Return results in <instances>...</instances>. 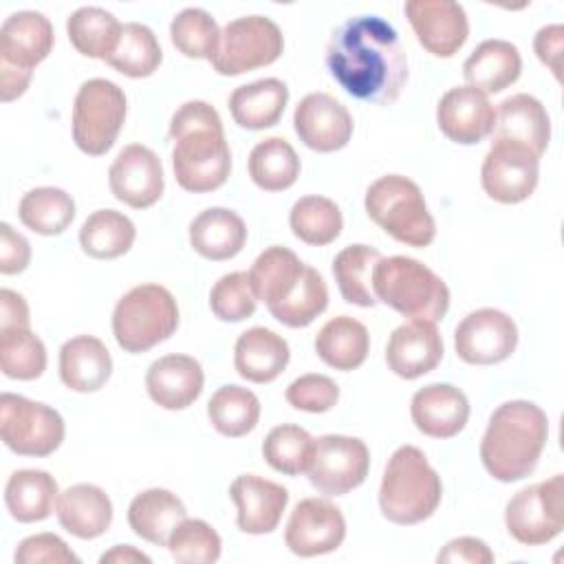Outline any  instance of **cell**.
Instances as JSON below:
<instances>
[{
	"instance_id": "6da1fadb",
	"label": "cell",
	"mask_w": 564,
	"mask_h": 564,
	"mask_svg": "<svg viewBox=\"0 0 564 564\" xmlns=\"http://www.w3.org/2000/svg\"><path fill=\"white\" fill-rule=\"evenodd\" d=\"M333 79L355 99L390 106L408 82V55L397 29L379 15L341 22L326 46Z\"/></svg>"
},
{
	"instance_id": "7a4b0ae2",
	"label": "cell",
	"mask_w": 564,
	"mask_h": 564,
	"mask_svg": "<svg viewBox=\"0 0 564 564\" xmlns=\"http://www.w3.org/2000/svg\"><path fill=\"white\" fill-rule=\"evenodd\" d=\"M176 183L194 194L218 189L231 172V152L220 115L207 101H185L170 121Z\"/></svg>"
},
{
	"instance_id": "3957f363",
	"label": "cell",
	"mask_w": 564,
	"mask_h": 564,
	"mask_svg": "<svg viewBox=\"0 0 564 564\" xmlns=\"http://www.w3.org/2000/svg\"><path fill=\"white\" fill-rule=\"evenodd\" d=\"M256 300L289 328H304L328 306V289L317 269L304 264L286 247L264 249L249 271Z\"/></svg>"
},
{
	"instance_id": "277c9868",
	"label": "cell",
	"mask_w": 564,
	"mask_h": 564,
	"mask_svg": "<svg viewBox=\"0 0 564 564\" xmlns=\"http://www.w3.org/2000/svg\"><path fill=\"white\" fill-rule=\"evenodd\" d=\"M546 438L549 419L540 405L524 399L507 401L489 416L480 460L496 480L516 482L535 469Z\"/></svg>"
},
{
	"instance_id": "5b68a950",
	"label": "cell",
	"mask_w": 564,
	"mask_h": 564,
	"mask_svg": "<svg viewBox=\"0 0 564 564\" xmlns=\"http://www.w3.org/2000/svg\"><path fill=\"white\" fill-rule=\"evenodd\" d=\"M443 482L425 454L414 445H401L383 469L379 509L394 524H419L441 505Z\"/></svg>"
},
{
	"instance_id": "8992f818",
	"label": "cell",
	"mask_w": 564,
	"mask_h": 564,
	"mask_svg": "<svg viewBox=\"0 0 564 564\" xmlns=\"http://www.w3.org/2000/svg\"><path fill=\"white\" fill-rule=\"evenodd\" d=\"M377 302L403 317L438 322L449 308V289L430 267L408 256L381 258L372 269Z\"/></svg>"
},
{
	"instance_id": "52a82bcc",
	"label": "cell",
	"mask_w": 564,
	"mask_h": 564,
	"mask_svg": "<svg viewBox=\"0 0 564 564\" xmlns=\"http://www.w3.org/2000/svg\"><path fill=\"white\" fill-rule=\"evenodd\" d=\"M366 214L394 240L423 249L436 236L421 187L401 174H386L370 183L364 198Z\"/></svg>"
},
{
	"instance_id": "ba28073f",
	"label": "cell",
	"mask_w": 564,
	"mask_h": 564,
	"mask_svg": "<svg viewBox=\"0 0 564 564\" xmlns=\"http://www.w3.org/2000/svg\"><path fill=\"white\" fill-rule=\"evenodd\" d=\"M178 328V304L161 284H139L119 297L112 311V335L126 352H145Z\"/></svg>"
},
{
	"instance_id": "9c48e42d",
	"label": "cell",
	"mask_w": 564,
	"mask_h": 564,
	"mask_svg": "<svg viewBox=\"0 0 564 564\" xmlns=\"http://www.w3.org/2000/svg\"><path fill=\"white\" fill-rule=\"evenodd\" d=\"M126 93L110 79L95 77L79 86L73 104V141L90 156L106 154L126 121Z\"/></svg>"
},
{
	"instance_id": "30bf717a",
	"label": "cell",
	"mask_w": 564,
	"mask_h": 564,
	"mask_svg": "<svg viewBox=\"0 0 564 564\" xmlns=\"http://www.w3.org/2000/svg\"><path fill=\"white\" fill-rule=\"evenodd\" d=\"M0 436L2 443L20 456H48L64 441L62 414L40 401L22 394L2 392L0 397Z\"/></svg>"
},
{
	"instance_id": "8fae6325",
	"label": "cell",
	"mask_w": 564,
	"mask_h": 564,
	"mask_svg": "<svg viewBox=\"0 0 564 564\" xmlns=\"http://www.w3.org/2000/svg\"><path fill=\"white\" fill-rule=\"evenodd\" d=\"M284 51L280 26L264 15H245L225 24L212 66L218 75L234 77L273 64Z\"/></svg>"
},
{
	"instance_id": "7c38bea8",
	"label": "cell",
	"mask_w": 564,
	"mask_h": 564,
	"mask_svg": "<svg viewBox=\"0 0 564 564\" xmlns=\"http://www.w3.org/2000/svg\"><path fill=\"white\" fill-rule=\"evenodd\" d=\"M505 524L513 540L540 546L557 538L564 529V476L520 489L505 509Z\"/></svg>"
},
{
	"instance_id": "4fadbf2b",
	"label": "cell",
	"mask_w": 564,
	"mask_h": 564,
	"mask_svg": "<svg viewBox=\"0 0 564 564\" xmlns=\"http://www.w3.org/2000/svg\"><path fill=\"white\" fill-rule=\"evenodd\" d=\"M370 469V452L361 438L326 434L313 438L308 463L311 485L326 496H344L357 489Z\"/></svg>"
},
{
	"instance_id": "5bb4252c",
	"label": "cell",
	"mask_w": 564,
	"mask_h": 564,
	"mask_svg": "<svg viewBox=\"0 0 564 564\" xmlns=\"http://www.w3.org/2000/svg\"><path fill=\"white\" fill-rule=\"evenodd\" d=\"M538 176L540 156L511 141H491L480 167V183L489 198L505 205L522 203L533 194Z\"/></svg>"
},
{
	"instance_id": "9a60e30c",
	"label": "cell",
	"mask_w": 564,
	"mask_h": 564,
	"mask_svg": "<svg viewBox=\"0 0 564 564\" xmlns=\"http://www.w3.org/2000/svg\"><path fill=\"white\" fill-rule=\"evenodd\" d=\"M516 346L518 326L507 313L498 308L471 311L454 330V348L465 364H500L513 355Z\"/></svg>"
},
{
	"instance_id": "2e32d148",
	"label": "cell",
	"mask_w": 564,
	"mask_h": 564,
	"mask_svg": "<svg viewBox=\"0 0 564 564\" xmlns=\"http://www.w3.org/2000/svg\"><path fill=\"white\" fill-rule=\"evenodd\" d=\"M346 538V520L339 507L326 498H304L291 511L284 542L300 557L337 551Z\"/></svg>"
},
{
	"instance_id": "e0dca14e",
	"label": "cell",
	"mask_w": 564,
	"mask_h": 564,
	"mask_svg": "<svg viewBox=\"0 0 564 564\" xmlns=\"http://www.w3.org/2000/svg\"><path fill=\"white\" fill-rule=\"evenodd\" d=\"M419 44L436 55H456L469 35L467 13L452 0H410L403 4Z\"/></svg>"
},
{
	"instance_id": "ac0fdd59",
	"label": "cell",
	"mask_w": 564,
	"mask_h": 564,
	"mask_svg": "<svg viewBox=\"0 0 564 564\" xmlns=\"http://www.w3.org/2000/svg\"><path fill=\"white\" fill-rule=\"evenodd\" d=\"M108 185L112 196L128 207H152L165 187L163 163L150 148L130 143L110 163Z\"/></svg>"
},
{
	"instance_id": "d6986e66",
	"label": "cell",
	"mask_w": 564,
	"mask_h": 564,
	"mask_svg": "<svg viewBox=\"0 0 564 564\" xmlns=\"http://www.w3.org/2000/svg\"><path fill=\"white\" fill-rule=\"evenodd\" d=\"M293 128L306 148L335 152L348 145L355 123L341 101L328 93H308L295 106Z\"/></svg>"
},
{
	"instance_id": "ffe728a7",
	"label": "cell",
	"mask_w": 564,
	"mask_h": 564,
	"mask_svg": "<svg viewBox=\"0 0 564 564\" xmlns=\"http://www.w3.org/2000/svg\"><path fill=\"white\" fill-rule=\"evenodd\" d=\"M441 132L460 145H474L487 139L496 128V108L489 97L471 86L449 88L436 106Z\"/></svg>"
},
{
	"instance_id": "44dd1931",
	"label": "cell",
	"mask_w": 564,
	"mask_h": 564,
	"mask_svg": "<svg viewBox=\"0 0 564 564\" xmlns=\"http://www.w3.org/2000/svg\"><path fill=\"white\" fill-rule=\"evenodd\" d=\"M443 359V337L434 322L410 319L397 326L386 346V364L401 379H419Z\"/></svg>"
},
{
	"instance_id": "7402d4cb",
	"label": "cell",
	"mask_w": 564,
	"mask_h": 564,
	"mask_svg": "<svg viewBox=\"0 0 564 564\" xmlns=\"http://www.w3.org/2000/svg\"><path fill=\"white\" fill-rule=\"evenodd\" d=\"M229 496L236 502L238 529L251 535H264L278 529L289 505V491L256 474H242L229 485Z\"/></svg>"
},
{
	"instance_id": "603a6c76",
	"label": "cell",
	"mask_w": 564,
	"mask_h": 564,
	"mask_svg": "<svg viewBox=\"0 0 564 564\" xmlns=\"http://www.w3.org/2000/svg\"><path fill=\"white\" fill-rule=\"evenodd\" d=\"M55 33L46 15L37 11H15L0 29V64L33 70L53 51Z\"/></svg>"
},
{
	"instance_id": "cb8c5ba5",
	"label": "cell",
	"mask_w": 564,
	"mask_h": 564,
	"mask_svg": "<svg viewBox=\"0 0 564 564\" xmlns=\"http://www.w3.org/2000/svg\"><path fill=\"white\" fill-rule=\"evenodd\" d=\"M410 416L425 436L452 438L467 425L469 401L452 383H430L414 392Z\"/></svg>"
},
{
	"instance_id": "d4e9b609",
	"label": "cell",
	"mask_w": 564,
	"mask_h": 564,
	"mask_svg": "<svg viewBox=\"0 0 564 564\" xmlns=\"http://www.w3.org/2000/svg\"><path fill=\"white\" fill-rule=\"evenodd\" d=\"M205 375L200 364L189 355H163L150 364L145 388L150 399L165 410H185L203 392Z\"/></svg>"
},
{
	"instance_id": "484cf974",
	"label": "cell",
	"mask_w": 564,
	"mask_h": 564,
	"mask_svg": "<svg viewBox=\"0 0 564 564\" xmlns=\"http://www.w3.org/2000/svg\"><path fill=\"white\" fill-rule=\"evenodd\" d=\"M494 132V139L518 143L535 156H542L551 141V119L540 99L518 93L498 104Z\"/></svg>"
},
{
	"instance_id": "4316f807",
	"label": "cell",
	"mask_w": 564,
	"mask_h": 564,
	"mask_svg": "<svg viewBox=\"0 0 564 564\" xmlns=\"http://www.w3.org/2000/svg\"><path fill=\"white\" fill-rule=\"evenodd\" d=\"M291 350L282 335L271 328L253 326L240 333L234 346V368L251 383H269L289 366Z\"/></svg>"
},
{
	"instance_id": "83f0119b",
	"label": "cell",
	"mask_w": 564,
	"mask_h": 564,
	"mask_svg": "<svg viewBox=\"0 0 564 564\" xmlns=\"http://www.w3.org/2000/svg\"><path fill=\"white\" fill-rule=\"evenodd\" d=\"M112 375L106 344L93 335H77L59 348V379L73 392H97Z\"/></svg>"
},
{
	"instance_id": "f1b7e54d",
	"label": "cell",
	"mask_w": 564,
	"mask_h": 564,
	"mask_svg": "<svg viewBox=\"0 0 564 564\" xmlns=\"http://www.w3.org/2000/svg\"><path fill=\"white\" fill-rule=\"evenodd\" d=\"M55 513L70 535L95 540L104 535L112 522V502L101 487L79 482L59 494Z\"/></svg>"
},
{
	"instance_id": "f546056e",
	"label": "cell",
	"mask_w": 564,
	"mask_h": 564,
	"mask_svg": "<svg viewBox=\"0 0 564 564\" xmlns=\"http://www.w3.org/2000/svg\"><path fill=\"white\" fill-rule=\"evenodd\" d=\"M245 242L247 227L234 209L209 207L189 223V245L207 260H229L242 251Z\"/></svg>"
},
{
	"instance_id": "4dcf8cb0",
	"label": "cell",
	"mask_w": 564,
	"mask_h": 564,
	"mask_svg": "<svg viewBox=\"0 0 564 564\" xmlns=\"http://www.w3.org/2000/svg\"><path fill=\"white\" fill-rule=\"evenodd\" d=\"M522 70V57L516 44L507 40H485L463 64L467 86L491 95L509 88Z\"/></svg>"
},
{
	"instance_id": "1f68e13d",
	"label": "cell",
	"mask_w": 564,
	"mask_h": 564,
	"mask_svg": "<svg viewBox=\"0 0 564 564\" xmlns=\"http://www.w3.org/2000/svg\"><path fill=\"white\" fill-rule=\"evenodd\" d=\"M187 518L183 500L170 489H145L137 494L128 507V524L141 540L167 546L174 527Z\"/></svg>"
},
{
	"instance_id": "d6a6232c",
	"label": "cell",
	"mask_w": 564,
	"mask_h": 564,
	"mask_svg": "<svg viewBox=\"0 0 564 564\" xmlns=\"http://www.w3.org/2000/svg\"><path fill=\"white\" fill-rule=\"evenodd\" d=\"M289 101V88L282 79L264 77L238 86L229 97V112L240 128L264 130L280 121Z\"/></svg>"
},
{
	"instance_id": "836d02e7",
	"label": "cell",
	"mask_w": 564,
	"mask_h": 564,
	"mask_svg": "<svg viewBox=\"0 0 564 564\" xmlns=\"http://www.w3.org/2000/svg\"><path fill=\"white\" fill-rule=\"evenodd\" d=\"M57 480L44 469H18L4 487V505L18 522L46 520L57 507Z\"/></svg>"
},
{
	"instance_id": "e575fe53",
	"label": "cell",
	"mask_w": 564,
	"mask_h": 564,
	"mask_svg": "<svg viewBox=\"0 0 564 564\" xmlns=\"http://www.w3.org/2000/svg\"><path fill=\"white\" fill-rule=\"evenodd\" d=\"M315 350L326 366L344 372L355 370L366 361L370 350L368 328L350 315L333 317L319 328Z\"/></svg>"
},
{
	"instance_id": "d590c367",
	"label": "cell",
	"mask_w": 564,
	"mask_h": 564,
	"mask_svg": "<svg viewBox=\"0 0 564 564\" xmlns=\"http://www.w3.org/2000/svg\"><path fill=\"white\" fill-rule=\"evenodd\" d=\"M121 22L101 7H82L66 20V33L77 53L93 59H108L119 42Z\"/></svg>"
},
{
	"instance_id": "8d00e7d4",
	"label": "cell",
	"mask_w": 564,
	"mask_h": 564,
	"mask_svg": "<svg viewBox=\"0 0 564 564\" xmlns=\"http://www.w3.org/2000/svg\"><path fill=\"white\" fill-rule=\"evenodd\" d=\"M134 238V223L115 209L93 212L79 229V245L84 253L95 260H112L128 253Z\"/></svg>"
},
{
	"instance_id": "74e56055",
	"label": "cell",
	"mask_w": 564,
	"mask_h": 564,
	"mask_svg": "<svg viewBox=\"0 0 564 564\" xmlns=\"http://www.w3.org/2000/svg\"><path fill=\"white\" fill-rule=\"evenodd\" d=\"M249 176L264 192L289 189L300 176V156L282 137H267L249 154Z\"/></svg>"
},
{
	"instance_id": "f35d334b",
	"label": "cell",
	"mask_w": 564,
	"mask_h": 564,
	"mask_svg": "<svg viewBox=\"0 0 564 564\" xmlns=\"http://www.w3.org/2000/svg\"><path fill=\"white\" fill-rule=\"evenodd\" d=\"M381 260V253L370 245L344 247L333 260V275L339 286L341 297L348 304L375 306L377 297L372 293V269Z\"/></svg>"
},
{
	"instance_id": "ab89813d",
	"label": "cell",
	"mask_w": 564,
	"mask_h": 564,
	"mask_svg": "<svg viewBox=\"0 0 564 564\" xmlns=\"http://www.w3.org/2000/svg\"><path fill=\"white\" fill-rule=\"evenodd\" d=\"M18 216L40 236H59L75 218V200L59 187H35L22 196Z\"/></svg>"
},
{
	"instance_id": "60d3db41",
	"label": "cell",
	"mask_w": 564,
	"mask_h": 564,
	"mask_svg": "<svg viewBox=\"0 0 564 564\" xmlns=\"http://www.w3.org/2000/svg\"><path fill=\"white\" fill-rule=\"evenodd\" d=\"M207 416L216 432L229 438H240L258 425L260 401L251 390L229 383L212 394Z\"/></svg>"
},
{
	"instance_id": "b9f144b4",
	"label": "cell",
	"mask_w": 564,
	"mask_h": 564,
	"mask_svg": "<svg viewBox=\"0 0 564 564\" xmlns=\"http://www.w3.org/2000/svg\"><path fill=\"white\" fill-rule=\"evenodd\" d=\"M161 59L163 51L152 29L139 22H126L121 26L119 42L106 62L121 75L141 79L154 75Z\"/></svg>"
},
{
	"instance_id": "7bdbcfd3",
	"label": "cell",
	"mask_w": 564,
	"mask_h": 564,
	"mask_svg": "<svg viewBox=\"0 0 564 564\" xmlns=\"http://www.w3.org/2000/svg\"><path fill=\"white\" fill-rule=\"evenodd\" d=\"M289 225L295 238L306 245L324 247L333 242L344 227L339 207L326 196H302L293 203Z\"/></svg>"
},
{
	"instance_id": "ee69618b",
	"label": "cell",
	"mask_w": 564,
	"mask_h": 564,
	"mask_svg": "<svg viewBox=\"0 0 564 564\" xmlns=\"http://www.w3.org/2000/svg\"><path fill=\"white\" fill-rule=\"evenodd\" d=\"M2 375L18 381H33L46 370V348L31 328L0 330Z\"/></svg>"
},
{
	"instance_id": "f6af8a7d",
	"label": "cell",
	"mask_w": 564,
	"mask_h": 564,
	"mask_svg": "<svg viewBox=\"0 0 564 564\" xmlns=\"http://www.w3.org/2000/svg\"><path fill=\"white\" fill-rule=\"evenodd\" d=\"M170 37L178 53L192 59H214L220 42V29L216 20L198 7H187L174 15L170 24Z\"/></svg>"
},
{
	"instance_id": "bcb514c9",
	"label": "cell",
	"mask_w": 564,
	"mask_h": 564,
	"mask_svg": "<svg viewBox=\"0 0 564 564\" xmlns=\"http://www.w3.org/2000/svg\"><path fill=\"white\" fill-rule=\"evenodd\" d=\"M313 454V438L311 434L293 423H282L273 427L264 443L262 456L275 471L284 476H300L308 469Z\"/></svg>"
},
{
	"instance_id": "7dc6e473",
	"label": "cell",
	"mask_w": 564,
	"mask_h": 564,
	"mask_svg": "<svg viewBox=\"0 0 564 564\" xmlns=\"http://www.w3.org/2000/svg\"><path fill=\"white\" fill-rule=\"evenodd\" d=\"M167 551L181 564H212L218 562L223 542L216 529L205 520L185 518L170 533Z\"/></svg>"
},
{
	"instance_id": "c3c4849f",
	"label": "cell",
	"mask_w": 564,
	"mask_h": 564,
	"mask_svg": "<svg viewBox=\"0 0 564 564\" xmlns=\"http://www.w3.org/2000/svg\"><path fill=\"white\" fill-rule=\"evenodd\" d=\"M256 295L249 282V273L234 271L216 280L209 291L212 313L223 322H242L256 313Z\"/></svg>"
},
{
	"instance_id": "681fc988",
	"label": "cell",
	"mask_w": 564,
	"mask_h": 564,
	"mask_svg": "<svg viewBox=\"0 0 564 564\" xmlns=\"http://www.w3.org/2000/svg\"><path fill=\"white\" fill-rule=\"evenodd\" d=\"M284 397L295 410L322 414V412H328L337 403L339 388L330 377L308 372V375H302L295 381H291Z\"/></svg>"
},
{
	"instance_id": "f907efd6",
	"label": "cell",
	"mask_w": 564,
	"mask_h": 564,
	"mask_svg": "<svg viewBox=\"0 0 564 564\" xmlns=\"http://www.w3.org/2000/svg\"><path fill=\"white\" fill-rule=\"evenodd\" d=\"M13 560L18 564H68V562H79V557L68 549V544L55 535V533H35L24 538L18 549Z\"/></svg>"
},
{
	"instance_id": "816d5d0a",
	"label": "cell",
	"mask_w": 564,
	"mask_h": 564,
	"mask_svg": "<svg viewBox=\"0 0 564 564\" xmlns=\"http://www.w3.org/2000/svg\"><path fill=\"white\" fill-rule=\"evenodd\" d=\"M31 262V245L9 223H0V273H22Z\"/></svg>"
},
{
	"instance_id": "f5cc1de1",
	"label": "cell",
	"mask_w": 564,
	"mask_h": 564,
	"mask_svg": "<svg viewBox=\"0 0 564 564\" xmlns=\"http://www.w3.org/2000/svg\"><path fill=\"white\" fill-rule=\"evenodd\" d=\"M494 560L496 557L491 549L482 540L471 535H463L447 542L436 555L438 564H491Z\"/></svg>"
},
{
	"instance_id": "db71d44e",
	"label": "cell",
	"mask_w": 564,
	"mask_h": 564,
	"mask_svg": "<svg viewBox=\"0 0 564 564\" xmlns=\"http://www.w3.org/2000/svg\"><path fill=\"white\" fill-rule=\"evenodd\" d=\"M533 48L538 59L555 75L562 77V48H564V26L562 24H546L535 33Z\"/></svg>"
},
{
	"instance_id": "11a10c76",
	"label": "cell",
	"mask_w": 564,
	"mask_h": 564,
	"mask_svg": "<svg viewBox=\"0 0 564 564\" xmlns=\"http://www.w3.org/2000/svg\"><path fill=\"white\" fill-rule=\"evenodd\" d=\"M29 306L24 297L11 289L0 291V330L2 328H29Z\"/></svg>"
},
{
	"instance_id": "9f6ffc18",
	"label": "cell",
	"mask_w": 564,
	"mask_h": 564,
	"mask_svg": "<svg viewBox=\"0 0 564 564\" xmlns=\"http://www.w3.org/2000/svg\"><path fill=\"white\" fill-rule=\"evenodd\" d=\"M29 82H31L29 70L0 64V99L2 101H13L20 95H24V90L29 88Z\"/></svg>"
},
{
	"instance_id": "6f0895ef",
	"label": "cell",
	"mask_w": 564,
	"mask_h": 564,
	"mask_svg": "<svg viewBox=\"0 0 564 564\" xmlns=\"http://www.w3.org/2000/svg\"><path fill=\"white\" fill-rule=\"evenodd\" d=\"M101 564H134V562H145L150 564V557L141 551H137L134 546L130 544H117L112 546L110 551H106L101 557H99Z\"/></svg>"
}]
</instances>
